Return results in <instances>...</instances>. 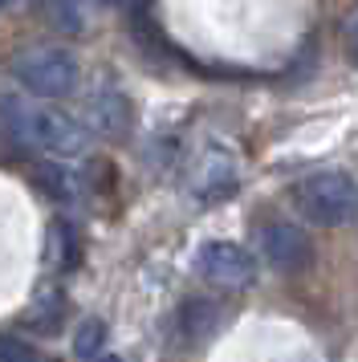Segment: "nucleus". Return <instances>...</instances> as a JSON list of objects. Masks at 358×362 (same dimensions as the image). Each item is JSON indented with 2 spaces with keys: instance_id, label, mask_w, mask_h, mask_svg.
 <instances>
[{
  "instance_id": "1",
  "label": "nucleus",
  "mask_w": 358,
  "mask_h": 362,
  "mask_svg": "<svg viewBox=\"0 0 358 362\" xmlns=\"http://www.w3.org/2000/svg\"><path fill=\"white\" fill-rule=\"evenodd\" d=\"M0 134L21 151H41L53 159L78 155L86 147V134L69 115L53 110V106L13 98V94H0Z\"/></svg>"
},
{
  "instance_id": "2",
  "label": "nucleus",
  "mask_w": 358,
  "mask_h": 362,
  "mask_svg": "<svg viewBox=\"0 0 358 362\" xmlns=\"http://www.w3.org/2000/svg\"><path fill=\"white\" fill-rule=\"evenodd\" d=\"M289 204L313 228H342L358 216V183L350 171L322 167V171H309L293 183Z\"/></svg>"
},
{
  "instance_id": "3",
  "label": "nucleus",
  "mask_w": 358,
  "mask_h": 362,
  "mask_svg": "<svg viewBox=\"0 0 358 362\" xmlns=\"http://www.w3.org/2000/svg\"><path fill=\"white\" fill-rule=\"evenodd\" d=\"M8 74L13 82L33 94V98H45V102H62L69 98L81 82V66L78 57L65 49V45H33V49L13 53L8 62Z\"/></svg>"
},
{
  "instance_id": "4",
  "label": "nucleus",
  "mask_w": 358,
  "mask_h": 362,
  "mask_svg": "<svg viewBox=\"0 0 358 362\" xmlns=\"http://www.w3.org/2000/svg\"><path fill=\"white\" fill-rule=\"evenodd\" d=\"M195 273L216 289H244L257 281V257L232 240H204L195 248Z\"/></svg>"
},
{
  "instance_id": "5",
  "label": "nucleus",
  "mask_w": 358,
  "mask_h": 362,
  "mask_svg": "<svg viewBox=\"0 0 358 362\" xmlns=\"http://www.w3.org/2000/svg\"><path fill=\"white\" fill-rule=\"evenodd\" d=\"M260 257L269 269L277 273H306L309 264H313V240H309V232H301L297 224L289 220H273V224H265L260 228Z\"/></svg>"
},
{
  "instance_id": "6",
  "label": "nucleus",
  "mask_w": 358,
  "mask_h": 362,
  "mask_svg": "<svg viewBox=\"0 0 358 362\" xmlns=\"http://www.w3.org/2000/svg\"><path fill=\"white\" fill-rule=\"evenodd\" d=\"M241 187V167H236V155L224 147H208L200 159H195V171H192V196L195 204H224V199L236 196Z\"/></svg>"
},
{
  "instance_id": "7",
  "label": "nucleus",
  "mask_w": 358,
  "mask_h": 362,
  "mask_svg": "<svg viewBox=\"0 0 358 362\" xmlns=\"http://www.w3.org/2000/svg\"><path fill=\"white\" fill-rule=\"evenodd\" d=\"M86 115H90V127L102 139H127L130 127H134V106H130V98L118 86H98L90 94Z\"/></svg>"
},
{
  "instance_id": "8",
  "label": "nucleus",
  "mask_w": 358,
  "mask_h": 362,
  "mask_svg": "<svg viewBox=\"0 0 358 362\" xmlns=\"http://www.w3.org/2000/svg\"><path fill=\"white\" fill-rule=\"evenodd\" d=\"M220 322H224V313L212 297H192V301L179 305V329H183L187 342H208L220 329Z\"/></svg>"
},
{
  "instance_id": "9",
  "label": "nucleus",
  "mask_w": 358,
  "mask_h": 362,
  "mask_svg": "<svg viewBox=\"0 0 358 362\" xmlns=\"http://www.w3.org/2000/svg\"><path fill=\"white\" fill-rule=\"evenodd\" d=\"M81 261V236L69 220H53L49 224V264L57 273H74Z\"/></svg>"
},
{
  "instance_id": "10",
  "label": "nucleus",
  "mask_w": 358,
  "mask_h": 362,
  "mask_svg": "<svg viewBox=\"0 0 358 362\" xmlns=\"http://www.w3.org/2000/svg\"><path fill=\"white\" fill-rule=\"evenodd\" d=\"M33 183H37L53 204H69V199H74V180H69V171L57 167V163H37L33 167Z\"/></svg>"
},
{
  "instance_id": "11",
  "label": "nucleus",
  "mask_w": 358,
  "mask_h": 362,
  "mask_svg": "<svg viewBox=\"0 0 358 362\" xmlns=\"http://www.w3.org/2000/svg\"><path fill=\"white\" fill-rule=\"evenodd\" d=\"M102 346H106V322L102 317H86L78 326V334H74V354H78V362L98 358Z\"/></svg>"
},
{
  "instance_id": "12",
  "label": "nucleus",
  "mask_w": 358,
  "mask_h": 362,
  "mask_svg": "<svg viewBox=\"0 0 358 362\" xmlns=\"http://www.w3.org/2000/svg\"><path fill=\"white\" fill-rule=\"evenodd\" d=\"M29 322L41 329V334H57V326L65 322V297H62V289L41 297V305H37V313H33Z\"/></svg>"
},
{
  "instance_id": "13",
  "label": "nucleus",
  "mask_w": 358,
  "mask_h": 362,
  "mask_svg": "<svg viewBox=\"0 0 358 362\" xmlns=\"http://www.w3.org/2000/svg\"><path fill=\"white\" fill-rule=\"evenodd\" d=\"M0 362H45L41 350L29 346L25 338H13V334H0Z\"/></svg>"
},
{
  "instance_id": "14",
  "label": "nucleus",
  "mask_w": 358,
  "mask_h": 362,
  "mask_svg": "<svg viewBox=\"0 0 358 362\" xmlns=\"http://www.w3.org/2000/svg\"><path fill=\"white\" fill-rule=\"evenodd\" d=\"M342 49H346V62L358 66V8L346 17V25H342Z\"/></svg>"
},
{
  "instance_id": "15",
  "label": "nucleus",
  "mask_w": 358,
  "mask_h": 362,
  "mask_svg": "<svg viewBox=\"0 0 358 362\" xmlns=\"http://www.w3.org/2000/svg\"><path fill=\"white\" fill-rule=\"evenodd\" d=\"M98 4H102V8H127L130 0H98Z\"/></svg>"
},
{
  "instance_id": "16",
  "label": "nucleus",
  "mask_w": 358,
  "mask_h": 362,
  "mask_svg": "<svg viewBox=\"0 0 358 362\" xmlns=\"http://www.w3.org/2000/svg\"><path fill=\"white\" fill-rule=\"evenodd\" d=\"M90 362H122V358H114V354H98V358H90Z\"/></svg>"
},
{
  "instance_id": "17",
  "label": "nucleus",
  "mask_w": 358,
  "mask_h": 362,
  "mask_svg": "<svg viewBox=\"0 0 358 362\" xmlns=\"http://www.w3.org/2000/svg\"><path fill=\"white\" fill-rule=\"evenodd\" d=\"M4 4H8V0H0V13H4Z\"/></svg>"
}]
</instances>
